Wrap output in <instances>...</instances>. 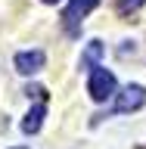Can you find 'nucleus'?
<instances>
[{
    "label": "nucleus",
    "instance_id": "nucleus-1",
    "mask_svg": "<svg viewBox=\"0 0 146 149\" xmlns=\"http://www.w3.org/2000/svg\"><path fill=\"white\" fill-rule=\"evenodd\" d=\"M87 93H90L93 102H106L109 96H115V74L109 68L96 65L90 72V81H87Z\"/></svg>",
    "mask_w": 146,
    "mask_h": 149
},
{
    "label": "nucleus",
    "instance_id": "nucleus-2",
    "mask_svg": "<svg viewBox=\"0 0 146 149\" xmlns=\"http://www.w3.org/2000/svg\"><path fill=\"white\" fill-rule=\"evenodd\" d=\"M93 6H100V0H68V6H65V13H62L65 31H68V34H78V31H81L84 16H87Z\"/></svg>",
    "mask_w": 146,
    "mask_h": 149
},
{
    "label": "nucleus",
    "instance_id": "nucleus-3",
    "mask_svg": "<svg viewBox=\"0 0 146 149\" xmlns=\"http://www.w3.org/2000/svg\"><path fill=\"white\" fill-rule=\"evenodd\" d=\"M143 102H146V90L140 87V84H128L124 90L115 96V115H124V112H137L143 109Z\"/></svg>",
    "mask_w": 146,
    "mask_h": 149
},
{
    "label": "nucleus",
    "instance_id": "nucleus-4",
    "mask_svg": "<svg viewBox=\"0 0 146 149\" xmlns=\"http://www.w3.org/2000/svg\"><path fill=\"white\" fill-rule=\"evenodd\" d=\"M44 62H47L44 50H22V53H16V59H13L16 72H22V74H37L44 68Z\"/></svg>",
    "mask_w": 146,
    "mask_h": 149
},
{
    "label": "nucleus",
    "instance_id": "nucleus-5",
    "mask_svg": "<svg viewBox=\"0 0 146 149\" xmlns=\"http://www.w3.org/2000/svg\"><path fill=\"white\" fill-rule=\"evenodd\" d=\"M103 56H106L103 40H90V44L84 47V53H81V68H84V72H93V68L103 62Z\"/></svg>",
    "mask_w": 146,
    "mask_h": 149
},
{
    "label": "nucleus",
    "instance_id": "nucleus-6",
    "mask_svg": "<svg viewBox=\"0 0 146 149\" xmlns=\"http://www.w3.org/2000/svg\"><path fill=\"white\" fill-rule=\"evenodd\" d=\"M44 115H47V106H44V102L31 106L28 115H25V121H22V134H37L41 124H44Z\"/></svg>",
    "mask_w": 146,
    "mask_h": 149
},
{
    "label": "nucleus",
    "instance_id": "nucleus-7",
    "mask_svg": "<svg viewBox=\"0 0 146 149\" xmlns=\"http://www.w3.org/2000/svg\"><path fill=\"white\" fill-rule=\"evenodd\" d=\"M146 0H115V6H118V13H134V9H140Z\"/></svg>",
    "mask_w": 146,
    "mask_h": 149
},
{
    "label": "nucleus",
    "instance_id": "nucleus-8",
    "mask_svg": "<svg viewBox=\"0 0 146 149\" xmlns=\"http://www.w3.org/2000/svg\"><path fill=\"white\" fill-rule=\"evenodd\" d=\"M44 3H59V0H44Z\"/></svg>",
    "mask_w": 146,
    "mask_h": 149
},
{
    "label": "nucleus",
    "instance_id": "nucleus-9",
    "mask_svg": "<svg viewBox=\"0 0 146 149\" xmlns=\"http://www.w3.org/2000/svg\"><path fill=\"white\" fill-rule=\"evenodd\" d=\"M16 149H25V146H16Z\"/></svg>",
    "mask_w": 146,
    "mask_h": 149
}]
</instances>
